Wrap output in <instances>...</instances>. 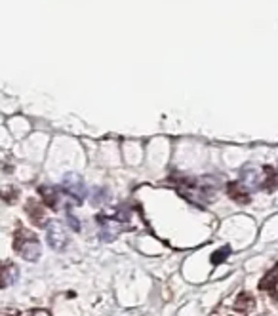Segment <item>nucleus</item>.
I'll return each instance as SVG.
<instances>
[{"instance_id":"1","label":"nucleus","mask_w":278,"mask_h":316,"mask_svg":"<svg viewBox=\"0 0 278 316\" xmlns=\"http://www.w3.org/2000/svg\"><path fill=\"white\" fill-rule=\"evenodd\" d=\"M259 288L261 290H267V291H271L273 295H277L278 293V265L269 273L265 276V280L259 284Z\"/></svg>"}]
</instances>
